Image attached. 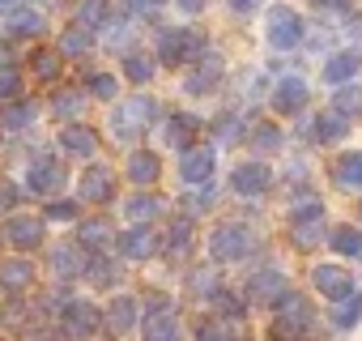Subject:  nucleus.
<instances>
[{"label": "nucleus", "instance_id": "1", "mask_svg": "<svg viewBox=\"0 0 362 341\" xmlns=\"http://www.w3.org/2000/svg\"><path fill=\"white\" fill-rule=\"evenodd\" d=\"M311 320H315V311H311L307 294L286 290V294L277 299V307H273V337H277V341H298V337H307Z\"/></svg>", "mask_w": 362, "mask_h": 341}, {"label": "nucleus", "instance_id": "2", "mask_svg": "<svg viewBox=\"0 0 362 341\" xmlns=\"http://www.w3.org/2000/svg\"><path fill=\"white\" fill-rule=\"evenodd\" d=\"M209 252H214V260H222V265L247 260V256L256 252V235H252L247 226H239V222H222V226L209 235Z\"/></svg>", "mask_w": 362, "mask_h": 341}, {"label": "nucleus", "instance_id": "3", "mask_svg": "<svg viewBox=\"0 0 362 341\" xmlns=\"http://www.w3.org/2000/svg\"><path fill=\"white\" fill-rule=\"evenodd\" d=\"M153 111H158V103L153 98H128V103H119L115 107V115H111V128H115V137L119 141H136L149 124H153Z\"/></svg>", "mask_w": 362, "mask_h": 341}, {"label": "nucleus", "instance_id": "4", "mask_svg": "<svg viewBox=\"0 0 362 341\" xmlns=\"http://www.w3.org/2000/svg\"><path fill=\"white\" fill-rule=\"evenodd\" d=\"M197 56H205V35H197V30H166L158 39V60L170 69L184 60H197Z\"/></svg>", "mask_w": 362, "mask_h": 341}, {"label": "nucleus", "instance_id": "5", "mask_svg": "<svg viewBox=\"0 0 362 341\" xmlns=\"http://www.w3.org/2000/svg\"><path fill=\"white\" fill-rule=\"evenodd\" d=\"M214 166H218V149L214 145H188L184 158H179V175L192 188H205L214 180Z\"/></svg>", "mask_w": 362, "mask_h": 341}, {"label": "nucleus", "instance_id": "6", "mask_svg": "<svg viewBox=\"0 0 362 341\" xmlns=\"http://www.w3.org/2000/svg\"><path fill=\"white\" fill-rule=\"evenodd\" d=\"M269 43H273V52H294L303 43V18L294 9H286V5H273V13H269Z\"/></svg>", "mask_w": 362, "mask_h": 341}, {"label": "nucleus", "instance_id": "7", "mask_svg": "<svg viewBox=\"0 0 362 341\" xmlns=\"http://www.w3.org/2000/svg\"><path fill=\"white\" fill-rule=\"evenodd\" d=\"M290 235H294L298 248H315V243L324 239V205H320V201L298 205L294 218H290Z\"/></svg>", "mask_w": 362, "mask_h": 341}, {"label": "nucleus", "instance_id": "8", "mask_svg": "<svg viewBox=\"0 0 362 341\" xmlns=\"http://www.w3.org/2000/svg\"><path fill=\"white\" fill-rule=\"evenodd\" d=\"M60 324H64V333H69V337H90V333L103 324V311H98L94 303H86V299H69V303H64Z\"/></svg>", "mask_w": 362, "mask_h": 341}, {"label": "nucleus", "instance_id": "9", "mask_svg": "<svg viewBox=\"0 0 362 341\" xmlns=\"http://www.w3.org/2000/svg\"><path fill=\"white\" fill-rule=\"evenodd\" d=\"M64 166L56 162V158H39L35 166H30V175H26V188L35 192V197H56L60 188H64Z\"/></svg>", "mask_w": 362, "mask_h": 341}, {"label": "nucleus", "instance_id": "10", "mask_svg": "<svg viewBox=\"0 0 362 341\" xmlns=\"http://www.w3.org/2000/svg\"><path fill=\"white\" fill-rule=\"evenodd\" d=\"M230 184H235L239 197H260V192L273 188V170L264 162H239L235 175H230Z\"/></svg>", "mask_w": 362, "mask_h": 341}, {"label": "nucleus", "instance_id": "11", "mask_svg": "<svg viewBox=\"0 0 362 341\" xmlns=\"http://www.w3.org/2000/svg\"><path fill=\"white\" fill-rule=\"evenodd\" d=\"M311 286L324 294V299H345V294H354V277L341 269V265H315L311 269Z\"/></svg>", "mask_w": 362, "mask_h": 341}, {"label": "nucleus", "instance_id": "12", "mask_svg": "<svg viewBox=\"0 0 362 341\" xmlns=\"http://www.w3.org/2000/svg\"><path fill=\"white\" fill-rule=\"evenodd\" d=\"M273 111L277 115H298L303 107H307V81L303 77H281L277 86H273Z\"/></svg>", "mask_w": 362, "mask_h": 341}, {"label": "nucleus", "instance_id": "13", "mask_svg": "<svg viewBox=\"0 0 362 341\" xmlns=\"http://www.w3.org/2000/svg\"><path fill=\"white\" fill-rule=\"evenodd\" d=\"M35 286V265L26 256H9V260H0V290L5 294H22Z\"/></svg>", "mask_w": 362, "mask_h": 341}, {"label": "nucleus", "instance_id": "14", "mask_svg": "<svg viewBox=\"0 0 362 341\" xmlns=\"http://www.w3.org/2000/svg\"><path fill=\"white\" fill-rule=\"evenodd\" d=\"M5 243H13L18 252L39 248V243H43V222H39V218H26V214L9 218V222H5Z\"/></svg>", "mask_w": 362, "mask_h": 341}, {"label": "nucleus", "instance_id": "15", "mask_svg": "<svg viewBox=\"0 0 362 341\" xmlns=\"http://www.w3.org/2000/svg\"><path fill=\"white\" fill-rule=\"evenodd\" d=\"M141 337H145V341H179V320H175V311H170V307H162V299H158V303H153V311L145 316Z\"/></svg>", "mask_w": 362, "mask_h": 341}, {"label": "nucleus", "instance_id": "16", "mask_svg": "<svg viewBox=\"0 0 362 341\" xmlns=\"http://www.w3.org/2000/svg\"><path fill=\"white\" fill-rule=\"evenodd\" d=\"M115 197V175L107 166H90L86 175H81V201H90V205H107Z\"/></svg>", "mask_w": 362, "mask_h": 341}, {"label": "nucleus", "instance_id": "17", "mask_svg": "<svg viewBox=\"0 0 362 341\" xmlns=\"http://www.w3.org/2000/svg\"><path fill=\"white\" fill-rule=\"evenodd\" d=\"M332 180L345 192H362V149H349L332 162Z\"/></svg>", "mask_w": 362, "mask_h": 341}, {"label": "nucleus", "instance_id": "18", "mask_svg": "<svg viewBox=\"0 0 362 341\" xmlns=\"http://www.w3.org/2000/svg\"><path fill=\"white\" fill-rule=\"evenodd\" d=\"M60 149L73 154V158H94V149H98V132L86 128V124H69V128L60 132Z\"/></svg>", "mask_w": 362, "mask_h": 341}, {"label": "nucleus", "instance_id": "19", "mask_svg": "<svg viewBox=\"0 0 362 341\" xmlns=\"http://www.w3.org/2000/svg\"><path fill=\"white\" fill-rule=\"evenodd\" d=\"M115 243H119V256H128V260H149L153 248H158V239H153L149 226H132V231H124Z\"/></svg>", "mask_w": 362, "mask_h": 341}, {"label": "nucleus", "instance_id": "20", "mask_svg": "<svg viewBox=\"0 0 362 341\" xmlns=\"http://www.w3.org/2000/svg\"><path fill=\"white\" fill-rule=\"evenodd\" d=\"M247 294H252L256 303H269V307H273V303H277V299L286 294V277H281L277 269H260V273L252 277V286H247Z\"/></svg>", "mask_w": 362, "mask_h": 341}, {"label": "nucleus", "instance_id": "21", "mask_svg": "<svg viewBox=\"0 0 362 341\" xmlns=\"http://www.w3.org/2000/svg\"><path fill=\"white\" fill-rule=\"evenodd\" d=\"M136 311H141V307H136V299H132V294H119V299L107 307V316H103V320H107V333L124 337V333L136 324Z\"/></svg>", "mask_w": 362, "mask_h": 341}, {"label": "nucleus", "instance_id": "22", "mask_svg": "<svg viewBox=\"0 0 362 341\" xmlns=\"http://www.w3.org/2000/svg\"><path fill=\"white\" fill-rule=\"evenodd\" d=\"M52 273L64 282V277H81L86 273V252L81 248H69V243H60V248H52Z\"/></svg>", "mask_w": 362, "mask_h": 341}, {"label": "nucleus", "instance_id": "23", "mask_svg": "<svg viewBox=\"0 0 362 341\" xmlns=\"http://www.w3.org/2000/svg\"><path fill=\"white\" fill-rule=\"evenodd\" d=\"M158 175H162V162H158V154H149V149H136L132 158H128V180L132 184H158Z\"/></svg>", "mask_w": 362, "mask_h": 341}, {"label": "nucleus", "instance_id": "24", "mask_svg": "<svg viewBox=\"0 0 362 341\" xmlns=\"http://www.w3.org/2000/svg\"><path fill=\"white\" fill-rule=\"evenodd\" d=\"M358 69H362V56H358V52H337V56L324 64V81L345 86V81H354V77H358Z\"/></svg>", "mask_w": 362, "mask_h": 341}, {"label": "nucleus", "instance_id": "25", "mask_svg": "<svg viewBox=\"0 0 362 341\" xmlns=\"http://www.w3.org/2000/svg\"><path fill=\"white\" fill-rule=\"evenodd\" d=\"M218 81H222V56H214V52H209V56L197 64V73L188 77V94H209Z\"/></svg>", "mask_w": 362, "mask_h": 341}, {"label": "nucleus", "instance_id": "26", "mask_svg": "<svg viewBox=\"0 0 362 341\" xmlns=\"http://www.w3.org/2000/svg\"><path fill=\"white\" fill-rule=\"evenodd\" d=\"M77 243L90 248V252H103V248L115 243V235H111V226H107L103 218H86V222L77 226Z\"/></svg>", "mask_w": 362, "mask_h": 341}, {"label": "nucleus", "instance_id": "27", "mask_svg": "<svg viewBox=\"0 0 362 341\" xmlns=\"http://www.w3.org/2000/svg\"><path fill=\"white\" fill-rule=\"evenodd\" d=\"M35 115H39V107H35L30 98L9 103V107H0V128H5V132H22V128L35 124Z\"/></svg>", "mask_w": 362, "mask_h": 341}, {"label": "nucleus", "instance_id": "28", "mask_svg": "<svg viewBox=\"0 0 362 341\" xmlns=\"http://www.w3.org/2000/svg\"><path fill=\"white\" fill-rule=\"evenodd\" d=\"M111 22H115V13H111L107 0H86L77 9V26H86V30H107Z\"/></svg>", "mask_w": 362, "mask_h": 341}, {"label": "nucleus", "instance_id": "29", "mask_svg": "<svg viewBox=\"0 0 362 341\" xmlns=\"http://www.w3.org/2000/svg\"><path fill=\"white\" fill-rule=\"evenodd\" d=\"M197 132H201V120L197 115H170V124H166V141L175 149H188Z\"/></svg>", "mask_w": 362, "mask_h": 341}, {"label": "nucleus", "instance_id": "30", "mask_svg": "<svg viewBox=\"0 0 362 341\" xmlns=\"http://www.w3.org/2000/svg\"><path fill=\"white\" fill-rule=\"evenodd\" d=\"M188 252H192V218H179V222L166 231V256L184 260Z\"/></svg>", "mask_w": 362, "mask_h": 341}, {"label": "nucleus", "instance_id": "31", "mask_svg": "<svg viewBox=\"0 0 362 341\" xmlns=\"http://www.w3.org/2000/svg\"><path fill=\"white\" fill-rule=\"evenodd\" d=\"M9 30H13V35H26V39H35V35H43V13H35V9H26V5H18V9L9 13Z\"/></svg>", "mask_w": 362, "mask_h": 341}, {"label": "nucleus", "instance_id": "32", "mask_svg": "<svg viewBox=\"0 0 362 341\" xmlns=\"http://www.w3.org/2000/svg\"><path fill=\"white\" fill-rule=\"evenodd\" d=\"M349 132V120L341 115V111H324V115H315V137L320 141H341Z\"/></svg>", "mask_w": 362, "mask_h": 341}, {"label": "nucleus", "instance_id": "33", "mask_svg": "<svg viewBox=\"0 0 362 341\" xmlns=\"http://www.w3.org/2000/svg\"><path fill=\"white\" fill-rule=\"evenodd\" d=\"M358 320H362V294H345V299H337L332 324H337V328H354Z\"/></svg>", "mask_w": 362, "mask_h": 341}, {"label": "nucleus", "instance_id": "34", "mask_svg": "<svg viewBox=\"0 0 362 341\" xmlns=\"http://www.w3.org/2000/svg\"><path fill=\"white\" fill-rule=\"evenodd\" d=\"M60 60H64V56H60V47H56V52H52V47H39V52H35V60H30V64H35V77L56 81V77H60Z\"/></svg>", "mask_w": 362, "mask_h": 341}, {"label": "nucleus", "instance_id": "35", "mask_svg": "<svg viewBox=\"0 0 362 341\" xmlns=\"http://www.w3.org/2000/svg\"><path fill=\"white\" fill-rule=\"evenodd\" d=\"M162 214V201L158 197H132L128 201V218H132V226H145L149 218H158Z\"/></svg>", "mask_w": 362, "mask_h": 341}, {"label": "nucleus", "instance_id": "36", "mask_svg": "<svg viewBox=\"0 0 362 341\" xmlns=\"http://www.w3.org/2000/svg\"><path fill=\"white\" fill-rule=\"evenodd\" d=\"M332 248L341 256H362V231L358 226H337L332 231Z\"/></svg>", "mask_w": 362, "mask_h": 341}, {"label": "nucleus", "instance_id": "37", "mask_svg": "<svg viewBox=\"0 0 362 341\" xmlns=\"http://www.w3.org/2000/svg\"><path fill=\"white\" fill-rule=\"evenodd\" d=\"M90 52V30L86 26H73L60 35V56H86Z\"/></svg>", "mask_w": 362, "mask_h": 341}, {"label": "nucleus", "instance_id": "38", "mask_svg": "<svg viewBox=\"0 0 362 341\" xmlns=\"http://www.w3.org/2000/svg\"><path fill=\"white\" fill-rule=\"evenodd\" d=\"M332 111H341L345 120H349V115H358V111H362V90L345 81V86L337 90V98H332Z\"/></svg>", "mask_w": 362, "mask_h": 341}, {"label": "nucleus", "instance_id": "39", "mask_svg": "<svg viewBox=\"0 0 362 341\" xmlns=\"http://www.w3.org/2000/svg\"><path fill=\"white\" fill-rule=\"evenodd\" d=\"M86 273H90V282H98V286H115V282H119V269H115L111 260H103V256L86 260Z\"/></svg>", "mask_w": 362, "mask_h": 341}, {"label": "nucleus", "instance_id": "40", "mask_svg": "<svg viewBox=\"0 0 362 341\" xmlns=\"http://www.w3.org/2000/svg\"><path fill=\"white\" fill-rule=\"evenodd\" d=\"M81 103H86V94H81V90H60V94L52 98L56 115H64V120H69V115H77V111H81Z\"/></svg>", "mask_w": 362, "mask_h": 341}, {"label": "nucleus", "instance_id": "41", "mask_svg": "<svg viewBox=\"0 0 362 341\" xmlns=\"http://www.w3.org/2000/svg\"><path fill=\"white\" fill-rule=\"evenodd\" d=\"M124 73H128V81H149L153 77V60L149 56H128L124 60Z\"/></svg>", "mask_w": 362, "mask_h": 341}, {"label": "nucleus", "instance_id": "42", "mask_svg": "<svg viewBox=\"0 0 362 341\" xmlns=\"http://www.w3.org/2000/svg\"><path fill=\"white\" fill-rule=\"evenodd\" d=\"M86 90H90L94 98H115V77H111V73H90V77H86Z\"/></svg>", "mask_w": 362, "mask_h": 341}, {"label": "nucleus", "instance_id": "43", "mask_svg": "<svg viewBox=\"0 0 362 341\" xmlns=\"http://www.w3.org/2000/svg\"><path fill=\"white\" fill-rule=\"evenodd\" d=\"M252 145H256V149H277V145H281V132H277L273 124H256Z\"/></svg>", "mask_w": 362, "mask_h": 341}, {"label": "nucleus", "instance_id": "44", "mask_svg": "<svg viewBox=\"0 0 362 341\" xmlns=\"http://www.w3.org/2000/svg\"><path fill=\"white\" fill-rule=\"evenodd\" d=\"M214 132H218V141H239V137H243V120H239V115H222Z\"/></svg>", "mask_w": 362, "mask_h": 341}, {"label": "nucleus", "instance_id": "45", "mask_svg": "<svg viewBox=\"0 0 362 341\" xmlns=\"http://www.w3.org/2000/svg\"><path fill=\"white\" fill-rule=\"evenodd\" d=\"M47 218H52V222H69V218H77V205H73V201H52V205H47Z\"/></svg>", "mask_w": 362, "mask_h": 341}, {"label": "nucleus", "instance_id": "46", "mask_svg": "<svg viewBox=\"0 0 362 341\" xmlns=\"http://www.w3.org/2000/svg\"><path fill=\"white\" fill-rule=\"evenodd\" d=\"M18 90H22V81H18V73H9V69H5V73H0V103H9V98H13Z\"/></svg>", "mask_w": 362, "mask_h": 341}, {"label": "nucleus", "instance_id": "47", "mask_svg": "<svg viewBox=\"0 0 362 341\" xmlns=\"http://www.w3.org/2000/svg\"><path fill=\"white\" fill-rule=\"evenodd\" d=\"M192 294H218V282H214V273H192Z\"/></svg>", "mask_w": 362, "mask_h": 341}, {"label": "nucleus", "instance_id": "48", "mask_svg": "<svg viewBox=\"0 0 362 341\" xmlns=\"http://www.w3.org/2000/svg\"><path fill=\"white\" fill-rule=\"evenodd\" d=\"M315 9H324V13H345L349 9V0H311Z\"/></svg>", "mask_w": 362, "mask_h": 341}, {"label": "nucleus", "instance_id": "49", "mask_svg": "<svg viewBox=\"0 0 362 341\" xmlns=\"http://www.w3.org/2000/svg\"><path fill=\"white\" fill-rule=\"evenodd\" d=\"M201 341H230V337H226L218 324H205V328H201Z\"/></svg>", "mask_w": 362, "mask_h": 341}, {"label": "nucleus", "instance_id": "50", "mask_svg": "<svg viewBox=\"0 0 362 341\" xmlns=\"http://www.w3.org/2000/svg\"><path fill=\"white\" fill-rule=\"evenodd\" d=\"M256 5H260V0H230V9H235V13H239V18H243V13H252V9H256Z\"/></svg>", "mask_w": 362, "mask_h": 341}, {"label": "nucleus", "instance_id": "51", "mask_svg": "<svg viewBox=\"0 0 362 341\" xmlns=\"http://www.w3.org/2000/svg\"><path fill=\"white\" fill-rule=\"evenodd\" d=\"M13 201H18V192H13V188H9V184H0V209H9V205H13Z\"/></svg>", "mask_w": 362, "mask_h": 341}, {"label": "nucleus", "instance_id": "52", "mask_svg": "<svg viewBox=\"0 0 362 341\" xmlns=\"http://www.w3.org/2000/svg\"><path fill=\"white\" fill-rule=\"evenodd\" d=\"M18 5H22V0H0V13H5V18H9V13H13Z\"/></svg>", "mask_w": 362, "mask_h": 341}, {"label": "nucleus", "instance_id": "53", "mask_svg": "<svg viewBox=\"0 0 362 341\" xmlns=\"http://www.w3.org/2000/svg\"><path fill=\"white\" fill-rule=\"evenodd\" d=\"M9 60H13V56H9V47H0V69H9Z\"/></svg>", "mask_w": 362, "mask_h": 341}]
</instances>
